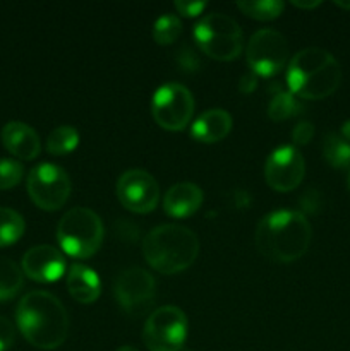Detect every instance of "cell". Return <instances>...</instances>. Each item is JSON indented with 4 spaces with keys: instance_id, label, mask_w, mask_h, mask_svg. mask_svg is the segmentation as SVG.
Listing matches in <instances>:
<instances>
[{
    "instance_id": "d6986e66",
    "label": "cell",
    "mask_w": 350,
    "mask_h": 351,
    "mask_svg": "<svg viewBox=\"0 0 350 351\" xmlns=\"http://www.w3.org/2000/svg\"><path fill=\"white\" fill-rule=\"evenodd\" d=\"M24 273L14 261L0 257V302L10 300L21 291Z\"/></svg>"
},
{
    "instance_id": "8fae6325",
    "label": "cell",
    "mask_w": 350,
    "mask_h": 351,
    "mask_svg": "<svg viewBox=\"0 0 350 351\" xmlns=\"http://www.w3.org/2000/svg\"><path fill=\"white\" fill-rule=\"evenodd\" d=\"M113 291H115L117 302L126 311V314L139 317L153 307L156 283L146 269L130 267L117 278Z\"/></svg>"
},
{
    "instance_id": "52a82bcc",
    "label": "cell",
    "mask_w": 350,
    "mask_h": 351,
    "mask_svg": "<svg viewBox=\"0 0 350 351\" xmlns=\"http://www.w3.org/2000/svg\"><path fill=\"white\" fill-rule=\"evenodd\" d=\"M153 119L161 129L178 132L191 123L194 113V98L185 86L167 82L154 91L151 101Z\"/></svg>"
},
{
    "instance_id": "277c9868",
    "label": "cell",
    "mask_w": 350,
    "mask_h": 351,
    "mask_svg": "<svg viewBox=\"0 0 350 351\" xmlns=\"http://www.w3.org/2000/svg\"><path fill=\"white\" fill-rule=\"evenodd\" d=\"M146 263L161 274H177L194 264L199 254V239L180 225H161L151 230L143 242Z\"/></svg>"
},
{
    "instance_id": "4316f807",
    "label": "cell",
    "mask_w": 350,
    "mask_h": 351,
    "mask_svg": "<svg viewBox=\"0 0 350 351\" xmlns=\"http://www.w3.org/2000/svg\"><path fill=\"white\" fill-rule=\"evenodd\" d=\"M16 341V328L9 319L0 315V351L10 350Z\"/></svg>"
},
{
    "instance_id": "7c38bea8",
    "label": "cell",
    "mask_w": 350,
    "mask_h": 351,
    "mask_svg": "<svg viewBox=\"0 0 350 351\" xmlns=\"http://www.w3.org/2000/svg\"><path fill=\"white\" fill-rule=\"evenodd\" d=\"M117 197L120 204L136 215H146L158 206L160 187L153 175L144 170H129L117 182Z\"/></svg>"
},
{
    "instance_id": "4dcf8cb0",
    "label": "cell",
    "mask_w": 350,
    "mask_h": 351,
    "mask_svg": "<svg viewBox=\"0 0 350 351\" xmlns=\"http://www.w3.org/2000/svg\"><path fill=\"white\" fill-rule=\"evenodd\" d=\"M292 5L299 7V9H316V7L321 5V2H297V0H294Z\"/></svg>"
},
{
    "instance_id": "4fadbf2b",
    "label": "cell",
    "mask_w": 350,
    "mask_h": 351,
    "mask_svg": "<svg viewBox=\"0 0 350 351\" xmlns=\"http://www.w3.org/2000/svg\"><path fill=\"white\" fill-rule=\"evenodd\" d=\"M305 175L304 156L295 146H280L268 156L264 167L266 184L277 192H290Z\"/></svg>"
},
{
    "instance_id": "83f0119b",
    "label": "cell",
    "mask_w": 350,
    "mask_h": 351,
    "mask_svg": "<svg viewBox=\"0 0 350 351\" xmlns=\"http://www.w3.org/2000/svg\"><path fill=\"white\" fill-rule=\"evenodd\" d=\"M312 136H314V127L309 122H299L292 130V139L297 146H305L311 143Z\"/></svg>"
},
{
    "instance_id": "2e32d148",
    "label": "cell",
    "mask_w": 350,
    "mask_h": 351,
    "mask_svg": "<svg viewBox=\"0 0 350 351\" xmlns=\"http://www.w3.org/2000/svg\"><path fill=\"white\" fill-rule=\"evenodd\" d=\"M202 191L191 182H180L172 185L163 197V209L172 218L192 216L202 204Z\"/></svg>"
},
{
    "instance_id": "7a4b0ae2",
    "label": "cell",
    "mask_w": 350,
    "mask_h": 351,
    "mask_svg": "<svg viewBox=\"0 0 350 351\" xmlns=\"http://www.w3.org/2000/svg\"><path fill=\"white\" fill-rule=\"evenodd\" d=\"M312 240L309 219L299 211H273L256 228V247L273 263L287 264L301 259Z\"/></svg>"
},
{
    "instance_id": "603a6c76",
    "label": "cell",
    "mask_w": 350,
    "mask_h": 351,
    "mask_svg": "<svg viewBox=\"0 0 350 351\" xmlns=\"http://www.w3.org/2000/svg\"><path fill=\"white\" fill-rule=\"evenodd\" d=\"M323 156L328 161L329 167L343 168L350 167V143L343 139L342 136H336V134H329L328 137L323 143Z\"/></svg>"
},
{
    "instance_id": "ffe728a7",
    "label": "cell",
    "mask_w": 350,
    "mask_h": 351,
    "mask_svg": "<svg viewBox=\"0 0 350 351\" xmlns=\"http://www.w3.org/2000/svg\"><path fill=\"white\" fill-rule=\"evenodd\" d=\"M26 230L23 216L10 208H0V247H9L23 237Z\"/></svg>"
},
{
    "instance_id": "1f68e13d",
    "label": "cell",
    "mask_w": 350,
    "mask_h": 351,
    "mask_svg": "<svg viewBox=\"0 0 350 351\" xmlns=\"http://www.w3.org/2000/svg\"><path fill=\"white\" fill-rule=\"evenodd\" d=\"M342 137L350 143V120H347V122L342 125Z\"/></svg>"
},
{
    "instance_id": "f1b7e54d",
    "label": "cell",
    "mask_w": 350,
    "mask_h": 351,
    "mask_svg": "<svg viewBox=\"0 0 350 351\" xmlns=\"http://www.w3.org/2000/svg\"><path fill=\"white\" fill-rule=\"evenodd\" d=\"M174 5L177 12L185 17H196L206 9V2H184V0H177Z\"/></svg>"
},
{
    "instance_id": "d6a6232c",
    "label": "cell",
    "mask_w": 350,
    "mask_h": 351,
    "mask_svg": "<svg viewBox=\"0 0 350 351\" xmlns=\"http://www.w3.org/2000/svg\"><path fill=\"white\" fill-rule=\"evenodd\" d=\"M335 5L340 7V9L350 10V2H335Z\"/></svg>"
},
{
    "instance_id": "7402d4cb",
    "label": "cell",
    "mask_w": 350,
    "mask_h": 351,
    "mask_svg": "<svg viewBox=\"0 0 350 351\" xmlns=\"http://www.w3.org/2000/svg\"><path fill=\"white\" fill-rule=\"evenodd\" d=\"M79 144V132L71 125H60L50 132L47 139V151L54 156L72 153Z\"/></svg>"
},
{
    "instance_id": "e575fe53",
    "label": "cell",
    "mask_w": 350,
    "mask_h": 351,
    "mask_svg": "<svg viewBox=\"0 0 350 351\" xmlns=\"http://www.w3.org/2000/svg\"><path fill=\"white\" fill-rule=\"evenodd\" d=\"M349 189H350V173H349Z\"/></svg>"
},
{
    "instance_id": "cb8c5ba5",
    "label": "cell",
    "mask_w": 350,
    "mask_h": 351,
    "mask_svg": "<svg viewBox=\"0 0 350 351\" xmlns=\"http://www.w3.org/2000/svg\"><path fill=\"white\" fill-rule=\"evenodd\" d=\"M237 7L253 19L271 21L283 12L285 3L280 0H259V2H239Z\"/></svg>"
},
{
    "instance_id": "44dd1931",
    "label": "cell",
    "mask_w": 350,
    "mask_h": 351,
    "mask_svg": "<svg viewBox=\"0 0 350 351\" xmlns=\"http://www.w3.org/2000/svg\"><path fill=\"white\" fill-rule=\"evenodd\" d=\"M302 112V105L299 103L297 96L292 95L290 91H278L268 105V117L273 122H283V120L292 119Z\"/></svg>"
},
{
    "instance_id": "9a60e30c",
    "label": "cell",
    "mask_w": 350,
    "mask_h": 351,
    "mask_svg": "<svg viewBox=\"0 0 350 351\" xmlns=\"http://www.w3.org/2000/svg\"><path fill=\"white\" fill-rule=\"evenodd\" d=\"M2 144L17 160L31 161L40 154L41 144L38 134L24 122H9L2 129Z\"/></svg>"
},
{
    "instance_id": "836d02e7",
    "label": "cell",
    "mask_w": 350,
    "mask_h": 351,
    "mask_svg": "<svg viewBox=\"0 0 350 351\" xmlns=\"http://www.w3.org/2000/svg\"><path fill=\"white\" fill-rule=\"evenodd\" d=\"M117 351H139L137 348H134V346H120Z\"/></svg>"
},
{
    "instance_id": "d4e9b609",
    "label": "cell",
    "mask_w": 350,
    "mask_h": 351,
    "mask_svg": "<svg viewBox=\"0 0 350 351\" xmlns=\"http://www.w3.org/2000/svg\"><path fill=\"white\" fill-rule=\"evenodd\" d=\"M182 33V23L175 14H165L158 17L153 26V38L158 45H172Z\"/></svg>"
},
{
    "instance_id": "e0dca14e",
    "label": "cell",
    "mask_w": 350,
    "mask_h": 351,
    "mask_svg": "<svg viewBox=\"0 0 350 351\" xmlns=\"http://www.w3.org/2000/svg\"><path fill=\"white\" fill-rule=\"evenodd\" d=\"M65 285H67L71 297L84 305L95 304L102 293V283H100L98 274L84 264L75 263L69 267Z\"/></svg>"
},
{
    "instance_id": "ba28073f",
    "label": "cell",
    "mask_w": 350,
    "mask_h": 351,
    "mask_svg": "<svg viewBox=\"0 0 350 351\" xmlns=\"http://www.w3.org/2000/svg\"><path fill=\"white\" fill-rule=\"evenodd\" d=\"M187 338V317L180 308L165 305L148 317L143 341L150 351H180Z\"/></svg>"
},
{
    "instance_id": "6da1fadb",
    "label": "cell",
    "mask_w": 350,
    "mask_h": 351,
    "mask_svg": "<svg viewBox=\"0 0 350 351\" xmlns=\"http://www.w3.org/2000/svg\"><path fill=\"white\" fill-rule=\"evenodd\" d=\"M17 328L38 350H57L67 339L69 315L62 302L48 291L34 290L21 298L16 311Z\"/></svg>"
},
{
    "instance_id": "5bb4252c",
    "label": "cell",
    "mask_w": 350,
    "mask_h": 351,
    "mask_svg": "<svg viewBox=\"0 0 350 351\" xmlns=\"http://www.w3.org/2000/svg\"><path fill=\"white\" fill-rule=\"evenodd\" d=\"M23 273L38 283H54L65 273V259L51 245H34L23 256Z\"/></svg>"
},
{
    "instance_id": "3957f363",
    "label": "cell",
    "mask_w": 350,
    "mask_h": 351,
    "mask_svg": "<svg viewBox=\"0 0 350 351\" xmlns=\"http://www.w3.org/2000/svg\"><path fill=\"white\" fill-rule=\"evenodd\" d=\"M342 69L323 48H304L287 65V84L302 99H325L338 89Z\"/></svg>"
},
{
    "instance_id": "8992f818",
    "label": "cell",
    "mask_w": 350,
    "mask_h": 351,
    "mask_svg": "<svg viewBox=\"0 0 350 351\" xmlns=\"http://www.w3.org/2000/svg\"><path fill=\"white\" fill-rule=\"evenodd\" d=\"M194 38L202 53L220 62L235 60L242 53L244 38L239 23L222 12L202 17L194 27Z\"/></svg>"
},
{
    "instance_id": "484cf974",
    "label": "cell",
    "mask_w": 350,
    "mask_h": 351,
    "mask_svg": "<svg viewBox=\"0 0 350 351\" xmlns=\"http://www.w3.org/2000/svg\"><path fill=\"white\" fill-rule=\"evenodd\" d=\"M23 173L24 168L19 161L2 158L0 160V191L16 187L21 182V178H23Z\"/></svg>"
},
{
    "instance_id": "5b68a950",
    "label": "cell",
    "mask_w": 350,
    "mask_h": 351,
    "mask_svg": "<svg viewBox=\"0 0 350 351\" xmlns=\"http://www.w3.org/2000/svg\"><path fill=\"white\" fill-rule=\"evenodd\" d=\"M105 237L100 216L89 208H72L62 216L57 239L62 250L74 259H88L100 250Z\"/></svg>"
},
{
    "instance_id": "f546056e",
    "label": "cell",
    "mask_w": 350,
    "mask_h": 351,
    "mask_svg": "<svg viewBox=\"0 0 350 351\" xmlns=\"http://www.w3.org/2000/svg\"><path fill=\"white\" fill-rule=\"evenodd\" d=\"M254 88H256V79H254V75H244L240 79V91L242 93H253Z\"/></svg>"
},
{
    "instance_id": "9c48e42d",
    "label": "cell",
    "mask_w": 350,
    "mask_h": 351,
    "mask_svg": "<svg viewBox=\"0 0 350 351\" xmlns=\"http://www.w3.org/2000/svg\"><path fill=\"white\" fill-rule=\"evenodd\" d=\"M27 194L43 211H57L71 195V178L55 163H40L27 175Z\"/></svg>"
},
{
    "instance_id": "ac0fdd59",
    "label": "cell",
    "mask_w": 350,
    "mask_h": 351,
    "mask_svg": "<svg viewBox=\"0 0 350 351\" xmlns=\"http://www.w3.org/2000/svg\"><path fill=\"white\" fill-rule=\"evenodd\" d=\"M232 130V115L222 108H211L198 117L191 127L192 139L205 144L223 141Z\"/></svg>"
},
{
    "instance_id": "30bf717a",
    "label": "cell",
    "mask_w": 350,
    "mask_h": 351,
    "mask_svg": "<svg viewBox=\"0 0 350 351\" xmlns=\"http://www.w3.org/2000/svg\"><path fill=\"white\" fill-rule=\"evenodd\" d=\"M246 58L254 74L271 77L283 71L288 64V45L281 33L275 29H259L250 36Z\"/></svg>"
}]
</instances>
